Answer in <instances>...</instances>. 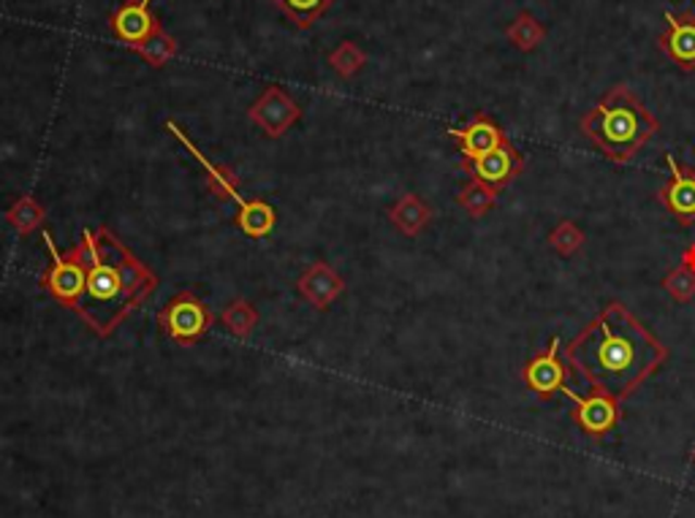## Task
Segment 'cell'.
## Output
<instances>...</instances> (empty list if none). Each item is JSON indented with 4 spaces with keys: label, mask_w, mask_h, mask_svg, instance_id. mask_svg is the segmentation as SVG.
Returning a JSON list of instances; mask_svg holds the SVG:
<instances>
[{
    "label": "cell",
    "mask_w": 695,
    "mask_h": 518,
    "mask_svg": "<svg viewBox=\"0 0 695 518\" xmlns=\"http://www.w3.org/2000/svg\"><path fill=\"white\" fill-rule=\"evenodd\" d=\"M568 367L593 388L628 399L663 367L669 347L625 305H606L566 347Z\"/></svg>",
    "instance_id": "obj_1"
},
{
    "label": "cell",
    "mask_w": 695,
    "mask_h": 518,
    "mask_svg": "<svg viewBox=\"0 0 695 518\" xmlns=\"http://www.w3.org/2000/svg\"><path fill=\"white\" fill-rule=\"evenodd\" d=\"M658 131V118L625 85L611 87L582 118V134L611 163H631Z\"/></svg>",
    "instance_id": "obj_2"
},
{
    "label": "cell",
    "mask_w": 695,
    "mask_h": 518,
    "mask_svg": "<svg viewBox=\"0 0 695 518\" xmlns=\"http://www.w3.org/2000/svg\"><path fill=\"white\" fill-rule=\"evenodd\" d=\"M141 269L136 263H125V269L109 267V263L98 261L96 267L90 269L85 283V299H76V305L85 310L87 318H92V310L101 307V310H109V318L112 323L123 316L120 305L131 301L134 296H139L141 291Z\"/></svg>",
    "instance_id": "obj_3"
},
{
    "label": "cell",
    "mask_w": 695,
    "mask_h": 518,
    "mask_svg": "<svg viewBox=\"0 0 695 518\" xmlns=\"http://www.w3.org/2000/svg\"><path fill=\"white\" fill-rule=\"evenodd\" d=\"M562 394L573 402V421L579 423L584 434H589L593 440H604L606 434H611L617 429L622 418V399L606 394V391L593 388V394L582 396L571 388V385H562Z\"/></svg>",
    "instance_id": "obj_4"
},
{
    "label": "cell",
    "mask_w": 695,
    "mask_h": 518,
    "mask_svg": "<svg viewBox=\"0 0 695 518\" xmlns=\"http://www.w3.org/2000/svg\"><path fill=\"white\" fill-rule=\"evenodd\" d=\"M464 172L470 174V180L484 182L486 187L497 193L524 172V156L508 141V145L497 147V150L486 152L475 161H464Z\"/></svg>",
    "instance_id": "obj_5"
},
{
    "label": "cell",
    "mask_w": 695,
    "mask_h": 518,
    "mask_svg": "<svg viewBox=\"0 0 695 518\" xmlns=\"http://www.w3.org/2000/svg\"><path fill=\"white\" fill-rule=\"evenodd\" d=\"M571 369L560 358V337H551L549 347L530 358L522 369V380L538 399H551L566 385Z\"/></svg>",
    "instance_id": "obj_6"
},
{
    "label": "cell",
    "mask_w": 695,
    "mask_h": 518,
    "mask_svg": "<svg viewBox=\"0 0 695 518\" xmlns=\"http://www.w3.org/2000/svg\"><path fill=\"white\" fill-rule=\"evenodd\" d=\"M666 163L671 176L658 190L660 203L680 225H695V169L682 166L674 156H666Z\"/></svg>",
    "instance_id": "obj_7"
},
{
    "label": "cell",
    "mask_w": 695,
    "mask_h": 518,
    "mask_svg": "<svg viewBox=\"0 0 695 518\" xmlns=\"http://www.w3.org/2000/svg\"><path fill=\"white\" fill-rule=\"evenodd\" d=\"M666 33L658 36V47L680 71H695V14L693 11H666Z\"/></svg>",
    "instance_id": "obj_8"
},
{
    "label": "cell",
    "mask_w": 695,
    "mask_h": 518,
    "mask_svg": "<svg viewBox=\"0 0 695 518\" xmlns=\"http://www.w3.org/2000/svg\"><path fill=\"white\" fill-rule=\"evenodd\" d=\"M169 131H172V134H174V136H177V139H179V141H183V145H185V147H188V150H190V152H194V156H196V158H199V161H201V163H204V169H207V172H210L212 182H215V185H221V187H223V190H226V193H228V196H232V198H234V201H237V203H239V207H243V214H239V223H243V229H245V231H248V234H253V236H264V234H266V231H270V229H272V225H275V209L264 207V203H245V201H243V198H239V196H237V190H234V187H232V185H228V180H226V176H223L221 172H218V169H215V166H212V163H207V158H204V156H201V152H199V150H196V147H194V145H190V139H188V136H185V134H183V131H179V128H177V125H174V123H169Z\"/></svg>",
    "instance_id": "obj_9"
},
{
    "label": "cell",
    "mask_w": 695,
    "mask_h": 518,
    "mask_svg": "<svg viewBox=\"0 0 695 518\" xmlns=\"http://www.w3.org/2000/svg\"><path fill=\"white\" fill-rule=\"evenodd\" d=\"M448 136H454V139L459 141L464 161H475V158L508 145L506 131L484 112L475 114V118L470 120V125H464V128H448Z\"/></svg>",
    "instance_id": "obj_10"
},
{
    "label": "cell",
    "mask_w": 695,
    "mask_h": 518,
    "mask_svg": "<svg viewBox=\"0 0 695 518\" xmlns=\"http://www.w3.org/2000/svg\"><path fill=\"white\" fill-rule=\"evenodd\" d=\"M112 27L117 33V38H123L128 47H139L152 33L161 30L150 11V0H131V3H125L112 16Z\"/></svg>",
    "instance_id": "obj_11"
},
{
    "label": "cell",
    "mask_w": 695,
    "mask_h": 518,
    "mask_svg": "<svg viewBox=\"0 0 695 518\" xmlns=\"http://www.w3.org/2000/svg\"><path fill=\"white\" fill-rule=\"evenodd\" d=\"M250 118H253L266 134L277 136L299 118V107L281 90V87H270V90L256 101V107L250 109Z\"/></svg>",
    "instance_id": "obj_12"
},
{
    "label": "cell",
    "mask_w": 695,
    "mask_h": 518,
    "mask_svg": "<svg viewBox=\"0 0 695 518\" xmlns=\"http://www.w3.org/2000/svg\"><path fill=\"white\" fill-rule=\"evenodd\" d=\"M207 326H210V316L204 312L201 301L190 299V296L174 299L172 307L166 310V329L174 340H179V343L196 340Z\"/></svg>",
    "instance_id": "obj_13"
},
{
    "label": "cell",
    "mask_w": 695,
    "mask_h": 518,
    "mask_svg": "<svg viewBox=\"0 0 695 518\" xmlns=\"http://www.w3.org/2000/svg\"><path fill=\"white\" fill-rule=\"evenodd\" d=\"M44 239H47L49 252L54 256V269H52V274H49V288L54 291V296H58V299L76 301L82 296V291H85V283H87L85 269H82V263H76V261H60L58 252H54V247H52V239H49V234H44Z\"/></svg>",
    "instance_id": "obj_14"
},
{
    "label": "cell",
    "mask_w": 695,
    "mask_h": 518,
    "mask_svg": "<svg viewBox=\"0 0 695 518\" xmlns=\"http://www.w3.org/2000/svg\"><path fill=\"white\" fill-rule=\"evenodd\" d=\"M506 36L517 49H522V52H533V49L546 38V27L541 25L530 11H522V14L508 25Z\"/></svg>",
    "instance_id": "obj_15"
},
{
    "label": "cell",
    "mask_w": 695,
    "mask_h": 518,
    "mask_svg": "<svg viewBox=\"0 0 695 518\" xmlns=\"http://www.w3.org/2000/svg\"><path fill=\"white\" fill-rule=\"evenodd\" d=\"M392 220L405 231V234H419L426 223H430V207L415 196H402L397 207L392 209Z\"/></svg>",
    "instance_id": "obj_16"
},
{
    "label": "cell",
    "mask_w": 695,
    "mask_h": 518,
    "mask_svg": "<svg viewBox=\"0 0 695 518\" xmlns=\"http://www.w3.org/2000/svg\"><path fill=\"white\" fill-rule=\"evenodd\" d=\"M340 278L330 272L326 267H315L308 278L302 280V291L310 301H315L319 307H326V301L335 294H340Z\"/></svg>",
    "instance_id": "obj_17"
},
{
    "label": "cell",
    "mask_w": 695,
    "mask_h": 518,
    "mask_svg": "<svg viewBox=\"0 0 695 518\" xmlns=\"http://www.w3.org/2000/svg\"><path fill=\"white\" fill-rule=\"evenodd\" d=\"M275 3L281 5L283 14H286L294 25L310 27L319 16L326 14V9H330L335 0H275Z\"/></svg>",
    "instance_id": "obj_18"
},
{
    "label": "cell",
    "mask_w": 695,
    "mask_h": 518,
    "mask_svg": "<svg viewBox=\"0 0 695 518\" xmlns=\"http://www.w3.org/2000/svg\"><path fill=\"white\" fill-rule=\"evenodd\" d=\"M131 49H134V52H139L150 65L161 69L163 63H169V60L177 54V41H174L169 33L158 30V33H152V36L147 38L145 44H139V47H131Z\"/></svg>",
    "instance_id": "obj_19"
},
{
    "label": "cell",
    "mask_w": 695,
    "mask_h": 518,
    "mask_svg": "<svg viewBox=\"0 0 695 518\" xmlns=\"http://www.w3.org/2000/svg\"><path fill=\"white\" fill-rule=\"evenodd\" d=\"M495 198L497 193L492 190V187H486L484 182L475 180H470L468 185L462 187V193H459V203H462V207L468 209V214H473V218H484V214L495 207Z\"/></svg>",
    "instance_id": "obj_20"
},
{
    "label": "cell",
    "mask_w": 695,
    "mask_h": 518,
    "mask_svg": "<svg viewBox=\"0 0 695 518\" xmlns=\"http://www.w3.org/2000/svg\"><path fill=\"white\" fill-rule=\"evenodd\" d=\"M584 239H587V236H584V231L579 229L573 220H562V223L549 234V245L566 258L573 256V252L584 245Z\"/></svg>",
    "instance_id": "obj_21"
},
{
    "label": "cell",
    "mask_w": 695,
    "mask_h": 518,
    "mask_svg": "<svg viewBox=\"0 0 695 518\" xmlns=\"http://www.w3.org/2000/svg\"><path fill=\"white\" fill-rule=\"evenodd\" d=\"M663 288L669 291V296L674 301H682V305H687V301L695 299V272L687 267H677L674 272L666 274L663 280Z\"/></svg>",
    "instance_id": "obj_22"
},
{
    "label": "cell",
    "mask_w": 695,
    "mask_h": 518,
    "mask_svg": "<svg viewBox=\"0 0 695 518\" xmlns=\"http://www.w3.org/2000/svg\"><path fill=\"white\" fill-rule=\"evenodd\" d=\"M330 60H332V69H335L337 74L350 79V76L359 74L361 65L367 63V54L361 52V49L356 47L353 41H346V44H340V47H337L335 52H332Z\"/></svg>",
    "instance_id": "obj_23"
},
{
    "label": "cell",
    "mask_w": 695,
    "mask_h": 518,
    "mask_svg": "<svg viewBox=\"0 0 695 518\" xmlns=\"http://www.w3.org/2000/svg\"><path fill=\"white\" fill-rule=\"evenodd\" d=\"M226 323L232 326V332L248 334L250 329H253L256 316H253V310H248V307L243 305V301H237V307L226 312Z\"/></svg>",
    "instance_id": "obj_24"
},
{
    "label": "cell",
    "mask_w": 695,
    "mask_h": 518,
    "mask_svg": "<svg viewBox=\"0 0 695 518\" xmlns=\"http://www.w3.org/2000/svg\"><path fill=\"white\" fill-rule=\"evenodd\" d=\"M682 267L693 269L695 272V245H691L685 252H682Z\"/></svg>",
    "instance_id": "obj_25"
}]
</instances>
